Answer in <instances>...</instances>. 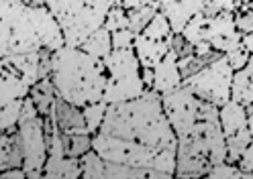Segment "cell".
<instances>
[{
    "label": "cell",
    "instance_id": "1",
    "mask_svg": "<svg viewBox=\"0 0 253 179\" xmlns=\"http://www.w3.org/2000/svg\"><path fill=\"white\" fill-rule=\"evenodd\" d=\"M98 133L155 153H176L178 146V137L162 106V96L155 90H145L139 98L126 102L108 104Z\"/></svg>",
    "mask_w": 253,
    "mask_h": 179
},
{
    "label": "cell",
    "instance_id": "2",
    "mask_svg": "<svg viewBox=\"0 0 253 179\" xmlns=\"http://www.w3.org/2000/svg\"><path fill=\"white\" fill-rule=\"evenodd\" d=\"M63 33L47 6H29L23 0H0V59L41 49L55 51Z\"/></svg>",
    "mask_w": 253,
    "mask_h": 179
},
{
    "label": "cell",
    "instance_id": "3",
    "mask_svg": "<svg viewBox=\"0 0 253 179\" xmlns=\"http://www.w3.org/2000/svg\"><path fill=\"white\" fill-rule=\"evenodd\" d=\"M51 81L59 98L74 106H88L100 102L106 88V65L104 59L92 57L82 47L61 45L53 55Z\"/></svg>",
    "mask_w": 253,
    "mask_h": 179
},
{
    "label": "cell",
    "instance_id": "4",
    "mask_svg": "<svg viewBox=\"0 0 253 179\" xmlns=\"http://www.w3.org/2000/svg\"><path fill=\"white\" fill-rule=\"evenodd\" d=\"M45 6L59 23L66 45L80 47L104 25L113 0H45Z\"/></svg>",
    "mask_w": 253,
    "mask_h": 179
},
{
    "label": "cell",
    "instance_id": "5",
    "mask_svg": "<svg viewBox=\"0 0 253 179\" xmlns=\"http://www.w3.org/2000/svg\"><path fill=\"white\" fill-rule=\"evenodd\" d=\"M106 65V88L102 100L108 104L126 102L139 98L147 88L141 77V63L133 47L113 49L104 59Z\"/></svg>",
    "mask_w": 253,
    "mask_h": 179
},
{
    "label": "cell",
    "instance_id": "6",
    "mask_svg": "<svg viewBox=\"0 0 253 179\" xmlns=\"http://www.w3.org/2000/svg\"><path fill=\"white\" fill-rule=\"evenodd\" d=\"M19 135H21V144H23V169L33 171V169H43L47 161V143L45 130H43V116L39 114L37 106L31 100V96H27L23 100L21 116H19Z\"/></svg>",
    "mask_w": 253,
    "mask_h": 179
},
{
    "label": "cell",
    "instance_id": "7",
    "mask_svg": "<svg viewBox=\"0 0 253 179\" xmlns=\"http://www.w3.org/2000/svg\"><path fill=\"white\" fill-rule=\"evenodd\" d=\"M233 68L229 65L225 55L212 59L207 68H202L198 73L186 77V84L200 100H207L214 106H223L231 100V84H233Z\"/></svg>",
    "mask_w": 253,
    "mask_h": 179
},
{
    "label": "cell",
    "instance_id": "8",
    "mask_svg": "<svg viewBox=\"0 0 253 179\" xmlns=\"http://www.w3.org/2000/svg\"><path fill=\"white\" fill-rule=\"evenodd\" d=\"M160 96H162L164 112L176 137L188 135L211 106V102L200 100L186 84L178 86L176 90H169L166 94H160Z\"/></svg>",
    "mask_w": 253,
    "mask_h": 179
},
{
    "label": "cell",
    "instance_id": "9",
    "mask_svg": "<svg viewBox=\"0 0 253 179\" xmlns=\"http://www.w3.org/2000/svg\"><path fill=\"white\" fill-rule=\"evenodd\" d=\"M243 35L235 27V12H220L209 16L207 21V41L218 53H229L241 47Z\"/></svg>",
    "mask_w": 253,
    "mask_h": 179
},
{
    "label": "cell",
    "instance_id": "10",
    "mask_svg": "<svg viewBox=\"0 0 253 179\" xmlns=\"http://www.w3.org/2000/svg\"><path fill=\"white\" fill-rule=\"evenodd\" d=\"M51 116L57 124V128L61 133H88L86 128V120H84V112L80 106H74L70 102H66L63 98H55L53 102V110H51Z\"/></svg>",
    "mask_w": 253,
    "mask_h": 179
},
{
    "label": "cell",
    "instance_id": "11",
    "mask_svg": "<svg viewBox=\"0 0 253 179\" xmlns=\"http://www.w3.org/2000/svg\"><path fill=\"white\" fill-rule=\"evenodd\" d=\"M182 73L178 68V57L176 53L169 51L166 53V57L153 68V88L157 94H166L169 90H176L178 86H182Z\"/></svg>",
    "mask_w": 253,
    "mask_h": 179
},
{
    "label": "cell",
    "instance_id": "12",
    "mask_svg": "<svg viewBox=\"0 0 253 179\" xmlns=\"http://www.w3.org/2000/svg\"><path fill=\"white\" fill-rule=\"evenodd\" d=\"M204 4H207V0H171V2L162 4L160 10L168 16L171 33H182L186 23L194 14L204 10Z\"/></svg>",
    "mask_w": 253,
    "mask_h": 179
},
{
    "label": "cell",
    "instance_id": "13",
    "mask_svg": "<svg viewBox=\"0 0 253 179\" xmlns=\"http://www.w3.org/2000/svg\"><path fill=\"white\" fill-rule=\"evenodd\" d=\"M133 49L137 53V59L141 63V68H155L160 63L166 53L169 51V41L164 39V41H155V39H149L145 35H135V41H133Z\"/></svg>",
    "mask_w": 253,
    "mask_h": 179
},
{
    "label": "cell",
    "instance_id": "14",
    "mask_svg": "<svg viewBox=\"0 0 253 179\" xmlns=\"http://www.w3.org/2000/svg\"><path fill=\"white\" fill-rule=\"evenodd\" d=\"M247 116H249L247 108L241 102L233 100V98L223 106H218V120H220V128H223L225 137H231L237 130L247 128Z\"/></svg>",
    "mask_w": 253,
    "mask_h": 179
},
{
    "label": "cell",
    "instance_id": "15",
    "mask_svg": "<svg viewBox=\"0 0 253 179\" xmlns=\"http://www.w3.org/2000/svg\"><path fill=\"white\" fill-rule=\"evenodd\" d=\"M231 98L237 102H241L245 108L253 106V55L249 57L245 68L233 73Z\"/></svg>",
    "mask_w": 253,
    "mask_h": 179
},
{
    "label": "cell",
    "instance_id": "16",
    "mask_svg": "<svg viewBox=\"0 0 253 179\" xmlns=\"http://www.w3.org/2000/svg\"><path fill=\"white\" fill-rule=\"evenodd\" d=\"M31 84L10 68H4L0 72V104L10 102V100H23L29 96Z\"/></svg>",
    "mask_w": 253,
    "mask_h": 179
},
{
    "label": "cell",
    "instance_id": "17",
    "mask_svg": "<svg viewBox=\"0 0 253 179\" xmlns=\"http://www.w3.org/2000/svg\"><path fill=\"white\" fill-rule=\"evenodd\" d=\"M43 175L53 177V179H76L82 177V165L80 159L76 157H47L43 165Z\"/></svg>",
    "mask_w": 253,
    "mask_h": 179
},
{
    "label": "cell",
    "instance_id": "18",
    "mask_svg": "<svg viewBox=\"0 0 253 179\" xmlns=\"http://www.w3.org/2000/svg\"><path fill=\"white\" fill-rule=\"evenodd\" d=\"M29 96H31V100H33V104L37 106L41 116H49L51 110H53V102L57 98V92H55V86H53L51 77L35 81V84L31 86V90H29Z\"/></svg>",
    "mask_w": 253,
    "mask_h": 179
},
{
    "label": "cell",
    "instance_id": "19",
    "mask_svg": "<svg viewBox=\"0 0 253 179\" xmlns=\"http://www.w3.org/2000/svg\"><path fill=\"white\" fill-rule=\"evenodd\" d=\"M86 53H90L92 57L98 59H106L113 51V39H110V31L106 27H100L92 33V35L80 45Z\"/></svg>",
    "mask_w": 253,
    "mask_h": 179
},
{
    "label": "cell",
    "instance_id": "20",
    "mask_svg": "<svg viewBox=\"0 0 253 179\" xmlns=\"http://www.w3.org/2000/svg\"><path fill=\"white\" fill-rule=\"evenodd\" d=\"M63 139V151H66L68 157H76L80 159L84 153H88L92 149V135L90 133H61Z\"/></svg>",
    "mask_w": 253,
    "mask_h": 179
},
{
    "label": "cell",
    "instance_id": "21",
    "mask_svg": "<svg viewBox=\"0 0 253 179\" xmlns=\"http://www.w3.org/2000/svg\"><path fill=\"white\" fill-rule=\"evenodd\" d=\"M218 55H223V53H218L216 49H212V51L207 53V55H196V53H192V55H188V57L178 59V68H180L182 79H186V77H190V75L198 73L202 68H207V65H209L212 59H216Z\"/></svg>",
    "mask_w": 253,
    "mask_h": 179
},
{
    "label": "cell",
    "instance_id": "22",
    "mask_svg": "<svg viewBox=\"0 0 253 179\" xmlns=\"http://www.w3.org/2000/svg\"><path fill=\"white\" fill-rule=\"evenodd\" d=\"M104 177H108V179H141V177H149V169L131 167V165L115 163V161H104Z\"/></svg>",
    "mask_w": 253,
    "mask_h": 179
},
{
    "label": "cell",
    "instance_id": "23",
    "mask_svg": "<svg viewBox=\"0 0 253 179\" xmlns=\"http://www.w3.org/2000/svg\"><path fill=\"white\" fill-rule=\"evenodd\" d=\"M253 141L251 133H249V128H241V130H237L235 135L231 137H225V143H227V161L229 163H237L241 159L243 151L247 149V144Z\"/></svg>",
    "mask_w": 253,
    "mask_h": 179
},
{
    "label": "cell",
    "instance_id": "24",
    "mask_svg": "<svg viewBox=\"0 0 253 179\" xmlns=\"http://www.w3.org/2000/svg\"><path fill=\"white\" fill-rule=\"evenodd\" d=\"M23 100H10V102L0 104V130H2V133H14V130H17Z\"/></svg>",
    "mask_w": 253,
    "mask_h": 179
},
{
    "label": "cell",
    "instance_id": "25",
    "mask_svg": "<svg viewBox=\"0 0 253 179\" xmlns=\"http://www.w3.org/2000/svg\"><path fill=\"white\" fill-rule=\"evenodd\" d=\"M157 10H160V4L157 2H151L147 6H141L135 10H126V16H129V31L135 33V35L143 33V29L149 25V21L155 16Z\"/></svg>",
    "mask_w": 253,
    "mask_h": 179
},
{
    "label": "cell",
    "instance_id": "26",
    "mask_svg": "<svg viewBox=\"0 0 253 179\" xmlns=\"http://www.w3.org/2000/svg\"><path fill=\"white\" fill-rule=\"evenodd\" d=\"M207 21H209V16L204 12L194 14L192 19L186 23V27H184V31L180 33V35H184V39L190 41L192 45L207 41Z\"/></svg>",
    "mask_w": 253,
    "mask_h": 179
},
{
    "label": "cell",
    "instance_id": "27",
    "mask_svg": "<svg viewBox=\"0 0 253 179\" xmlns=\"http://www.w3.org/2000/svg\"><path fill=\"white\" fill-rule=\"evenodd\" d=\"M80 165H82V177H86V179L104 177V159L94 149H90L88 153H84L80 157Z\"/></svg>",
    "mask_w": 253,
    "mask_h": 179
},
{
    "label": "cell",
    "instance_id": "28",
    "mask_svg": "<svg viewBox=\"0 0 253 179\" xmlns=\"http://www.w3.org/2000/svg\"><path fill=\"white\" fill-rule=\"evenodd\" d=\"M141 35H145L149 39H155V41H164L171 35V27H169V21H168V16L162 12V10H157L155 16L149 21V25L143 29V33Z\"/></svg>",
    "mask_w": 253,
    "mask_h": 179
},
{
    "label": "cell",
    "instance_id": "29",
    "mask_svg": "<svg viewBox=\"0 0 253 179\" xmlns=\"http://www.w3.org/2000/svg\"><path fill=\"white\" fill-rule=\"evenodd\" d=\"M106 106L108 102L100 100V102H92L88 106L82 108L84 112V120H86V128H88V133L90 135H96L98 133V128L104 120V114H106Z\"/></svg>",
    "mask_w": 253,
    "mask_h": 179
},
{
    "label": "cell",
    "instance_id": "30",
    "mask_svg": "<svg viewBox=\"0 0 253 179\" xmlns=\"http://www.w3.org/2000/svg\"><path fill=\"white\" fill-rule=\"evenodd\" d=\"M102 27H106L110 33L121 31V29H129V16H126V10L123 6H110Z\"/></svg>",
    "mask_w": 253,
    "mask_h": 179
},
{
    "label": "cell",
    "instance_id": "31",
    "mask_svg": "<svg viewBox=\"0 0 253 179\" xmlns=\"http://www.w3.org/2000/svg\"><path fill=\"white\" fill-rule=\"evenodd\" d=\"M207 177H212V179H241V169L237 167V163L223 161V163L212 165L209 169Z\"/></svg>",
    "mask_w": 253,
    "mask_h": 179
},
{
    "label": "cell",
    "instance_id": "32",
    "mask_svg": "<svg viewBox=\"0 0 253 179\" xmlns=\"http://www.w3.org/2000/svg\"><path fill=\"white\" fill-rule=\"evenodd\" d=\"M168 41H169V49L176 53L178 59L188 57V55L194 53V45L190 43V41H186L184 35H180V33H171V35L168 37Z\"/></svg>",
    "mask_w": 253,
    "mask_h": 179
},
{
    "label": "cell",
    "instance_id": "33",
    "mask_svg": "<svg viewBox=\"0 0 253 179\" xmlns=\"http://www.w3.org/2000/svg\"><path fill=\"white\" fill-rule=\"evenodd\" d=\"M237 8H239V2H237V0H207L202 12L207 16H214L220 12H235Z\"/></svg>",
    "mask_w": 253,
    "mask_h": 179
},
{
    "label": "cell",
    "instance_id": "34",
    "mask_svg": "<svg viewBox=\"0 0 253 179\" xmlns=\"http://www.w3.org/2000/svg\"><path fill=\"white\" fill-rule=\"evenodd\" d=\"M235 27L241 35H247V33L253 31V10L245 8V6H239L235 10Z\"/></svg>",
    "mask_w": 253,
    "mask_h": 179
},
{
    "label": "cell",
    "instance_id": "35",
    "mask_svg": "<svg viewBox=\"0 0 253 179\" xmlns=\"http://www.w3.org/2000/svg\"><path fill=\"white\" fill-rule=\"evenodd\" d=\"M237 167L241 169V177L253 179V141L247 144V149L243 151L241 159L237 161Z\"/></svg>",
    "mask_w": 253,
    "mask_h": 179
},
{
    "label": "cell",
    "instance_id": "36",
    "mask_svg": "<svg viewBox=\"0 0 253 179\" xmlns=\"http://www.w3.org/2000/svg\"><path fill=\"white\" fill-rule=\"evenodd\" d=\"M110 39H113V49H125V47H133L135 41V33H131L129 29H121L110 33Z\"/></svg>",
    "mask_w": 253,
    "mask_h": 179
},
{
    "label": "cell",
    "instance_id": "37",
    "mask_svg": "<svg viewBox=\"0 0 253 179\" xmlns=\"http://www.w3.org/2000/svg\"><path fill=\"white\" fill-rule=\"evenodd\" d=\"M225 57H227L229 65L233 68V72H239L241 68H245V65H247V61H249V57H251V55L245 51L243 47H239V49H235V51L225 53Z\"/></svg>",
    "mask_w": 253,
    "mask_h": 179
},
{
    "label": "cell",
    "instance_id": "38",
    "mask_svg": "<svg viewBox=\"0 0 253 179\" xmlns=\"http://www.w3.org/2000/svg\"><path fill=\"white\" fill-rule=\"evenodd\" d=\"M0 177H2V179H25L27 171L23 167H12V169L2 171V173H0Z\"/></svg>",
    "mask_w": 253,
    "mask_h": 179
},
{
    "label": "cell",
    "instance_id": "39",
    "mask_svg": "<svg viewBox=\"0 0 253 179\" xmlns=\"http://www.w3.org/2000/svg\"><path fill=\"white\" fill-rule=\"evenodd\" d=\"M123 2V8L125 10H135V8H141V6H147L151 2H155V0H121ZM160 4V2H157Z\"/></svg>",
    "mask_w": 253,
    "mask_h": 179
},
{
    "label": "cell",
    "instance_id": "40",
    "mask_svg": "<svg viewBox=\"0 0 253 179\" xmlns=\"http://www.w3.org/2000/svg\"><path fill=\"white\" fill-rule=\"evenodd\" d=\"M141 77H143V84L147 90L153 88V70L151 68H141Z\"/></svg>",
    "mask_w": 253,
    "mask_h": 179
},
{
    "label": "cell",
    "instance_id": "41",
    "mask_svg": "<svg viewBox=\"0 0 253 179\" xmlns=\"http://www.w3.org/2000/svg\"><path fill=\"white\" fill-rule=\"evenodd\" d=\"M241 47L245 49L249 55H253V31L247 33V35H243V39H241Z\"/></svg>",
    "mask_w": 253,
    "mask_h": 179
},
{
    "label": "cell",
    "instance_id": "42",
    "mask_svg": "<svg viewBox=\"0 0 253 179\" xmlns=\"http://www.w3.org/2000/svg\"><path fill=\"white\" fill-rule=\"evenodd\" d=\"M247 128H249V133H251V137H253V106L251 108H247Z\"/></svg>",
    "mask_w": 253,
    "mask_h": 179
},
{
    "label": "cell",
    "instance_id": "43",
    "mask_svg": "<svg viewBox=\"0 0 253 179\" xmlns=\"http://www.w3.org/2000/svg\"><path fill=\"white\" fill-rule=\"evenodd\" d=\"M29 6H45V0H23Z\"/></svg>",
    "mask_w": 253,
    "mask_h": 179
},
{
    "label": "cell",
    "instance_id": "44",
    "mask_svg": "<svg viewBox=\"0 0 253 179\" xmlns=\"http://www.w3.org/2000/svg\"><path fill=\"white\" fill-rule=\"evenodd\" d=\"M241 6H245V8H249V10H253V0H251V2H247V4H241Z\"/></svg>",
    "mask_w": 253,
    "mask_h": 179
},
{
    "label": "cell",
    "instance_id": "45",
    "mask_svg": "<svg viewBox=\"0 0 253 179\" xmlns=\"http://www.w3.org/2000/svg\"><path fill=\"white\" fill-rule=\"evenodd\" d=\"M155 2H160V6H162V4H166V2H171V0H155Z\"/></svg>",
    "mask_w": 253,
    "mask_h": 179
},
{
    "label": "cell",
    "instance_id": "46",
    "mask_svg": "<svg viewBox=\"0 0 253 179\" xmlns=\"http://www.w3.org/2000/svg\"><path fill=\"white\" fill-rule=\"evenodd\" d=\"M237 2H239V6H241V4H247V2H251V0H237Z\"/></svg>",
    "mask_w": 253,
    "mask_h": 179
},
{
    "label": "cell",
    "instance_id": "47",
    "mask_svg": "<svg viewBox=\"0 0 253 179\" xmlns=\"http://www.w3.org/2000/svg\"><path fill=\"white\" fill-rule=\"evenodd\" d=\"M2 137H4V133H2V130H0V143H2Z\"/></svg>",
    "mask_w": 253,
    "mask_h": 179
}]
</instances>
